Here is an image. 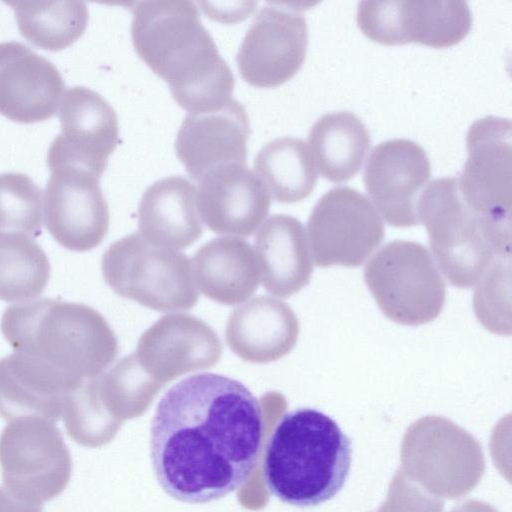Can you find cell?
Masks as SVG:
<instances>
[{"mask_svg": "<svg viewBox=\"0 0 512 512\" xmlns=\"http://www.w3.org/2000/svg\"><path fill=\"white\" fill-rule=\"evenodd\" d=\"M77 387L65 376L20 352L0 359V416H36L57 422Z\"/></svg>", "mask_w": 512, "mask_h": 512, "instance_id": "obj_20", "label": "cell"}, {"mask_svg": "<svg viewBox=\"0 0 512 512\" xmlns=\"http://www.w3.org/2000/svg\"><path fill=\"white\" fill-rule=\"evenodd\" d=\"M467 159L458 187L478 214L511 222V121L488 116L476 120L466 135Z\"/></svg>", "mask_w": 512, "mask_h": 512, "instance_id": "obj_13", "label": "cell"}, {"mask_svg": "<svg viewBox=\"0 0 512 512\" xmlns=\"http://www.w3.org/2000/svg\"><path fill=\"white\" fill-rule=\"evenodd\" d=\"M131 36L138 56L168 84L187 113L215 109L232 99L233 73L193 2L136 3Z\"/></svg>", "mask_w": 512, "mask_h": 512, "instance_id": "obj_2", "label": "cell"}, {"mask_svg": "<svg viewBox=\"0 0 512 512\" xmlns=\"http://www.w3.org/2000/svg\"><path fill=\"white\" fill-rule=\"evenodd\" d=\"M0 512H43V504L18 497L0 486Z\"/></svg>", "mask_w": 512, "mask_h": 512, "instance_id": "obj_32", "label": "cell"}, {"mask_svg": "<svg viewBox=\"0 0 512 512\" xmlns=\"http://www.w3.org/2000/svg\"><path fill=\"white\" fill-rule=\"evenodd\" d=\"M364 279L383 314L398 324L428 323L445 303L442 274L418 242L394 240L381 247L366 264Z\"/></svg>", "mask_w": 512, "mask_h": 512, "instance_id": "obj_7", "label": "cell"}, {"mask_svg": "<svg viewBox=\"0 0 512 512\" xmlns=\"http://www.w3.org/2000/svg\"><path fill=\"white\" fill-rule=\"evenodd\" d=\"M417 216L426 227L440 272L456 287H472L495 258L510 254L511 222L475 212L461 195L455 177L438 178L424 187Z\"/></svg>", "mask_w": 512, "mask_h": 512, "instance_id": "obj_5", "label": "cell"}, {"mask_svg": "<svg viewBox=\"0 0 512 512\" xmlns=\"http://www.w3.org/2000/svg\"><path fill=\"white\" fill-rule=\"evenodd\" d=\"M306 234L317 266L357 267L381 244L385 227L368 198L342 186L327 191L317 201Z\"/></svg>", "mask_w": 512, "mask_h": 512, "instance_id": "obj_9", "label": "cell"}, {"mask_svg": "<svg viewBox=\"0 0 512 512\" xmlns=\"http://www.w3.org/2000/svg\"><path fill=\"white\" fill-rule=\"evenodd\" d=\"M43 216L49 233L61 246L76 252L97 247L109 227V208L99 178L75 165L50 169Z\"/></svg>", "mask_w": 512, "mask_h": 512, "instance_id": "obj_11", "label": "cell"}, {"mask_svg": "<svg viewBox=\"0 0 512 512\" xmlns=\"http://www.w3.org/2000/svg\"><path fill=\"white\" fill-rule=\"evenodd\" d=\"M65 92L56 66L28 46L0 43V115L31 124L53 117Z\"/></svg>", "mask_w": 512, "mask_h": 512, "instance_id": "obj_18", "label": "cell"}, {"mask_svg": "<svg viewBox=\"0 0 512 512\" xmlns=\"http://www.w3.org/2000/svg\"><path fill=\"white\" fill-rule=\"evenodd\" d=\"M163 386L142 367L135 354L120 359L97 378L99 398L119 422L143 413Z\"/></svg>", "mask_w": 512, "mask_h": 512, "instance_id": "obj_29", "label": "cell"}, {"mask_svg": "<svg viewBox=\"0 0 512 512\" xmlns=\"http://www.w3.org/2000/svg\"><path fill=\"white\" fill-rule=\"evenodd\" d=\"M98 377L84 381L73 391L63 412L67 434L73 441L86 447L106 444L121 425L106 411L99 398Z\"/></svg>", "mask_w": 512, "mask_h": 512, "instance_id": "obj_30", "label": "cell"}, {"mask_svg": "<svg viewBox=\"0 0 512 512\" xmlns=\"http://www.w3.org/2000/svg\"><path fill=\"white\" fill-rule=\"evenodd\" d=\"M45 251L30 236L0 232V300L25 302L40 295L50 277Z\"/></svg>", "mask_w": 512, "mask_h": 512, "instance_id": "obj_28", "label": "cell"}, {"mask_svg": "<svg viewBox=\"0 0 512 512\" xmlns=\"http://www.w3.org/2000/svg\"><path fill=\"white\" fill-rule=\"evenodd\" d=\"M255 173L279 203L307 198L317 182L310 149L302 139L280 137L266 143L254 159Z\"/></svg>", "mask_w": 512, "mask_h": 512, "instance_id": "obj_26", "label": "cell"}, {"mask_svg": "<svg viewBox=\"0 0 512 512\" xmlns=\"http://www.w3.org/2000/svg\"><path fill=\"white\" fill-rule=\"evenodd\" d=\"M431 167L425 150L407 139L381 142L366 163L363 182L373 206L395 227L419 224L417 202Z\"/></svg>", "mask_w": 512, "mask_h": 512, "instance_id": "obj_15", "label": "cell"}, {"mask_svg": "<svg viewBox=\"0 0 512 512\" xmlns=\"http://www.w3.org/2000/svg\"><path fill=\"white\" fill-rule=\"evenodd\" d=\"M356 20L368 38L384 45L444 48L468 34L472 14L461 0L361 1Z\"/></svg>", "mask_w": 512, "mask_h": 512, "instance_id": "obj_10", "label": "cell"}, {"mask_svg": "<svg viewBox=\"0 0 512 512\" xmlns=\"http://www.w3.org/2000/svg\"><path fill=\"white\" fill-rule=\"evenodd\" d=\"M265 417L241 382L203 373L162 397L150 428V457L161 488L181 502L218 500L245 485L261 458Z\"/></svg>", "mask_w": 512, "mask_h": 512, "instance_id": "obj_1", "label": "cell"}, {"mask_svg": "<svg viewBox=\"0 0 512 512\" xmlns=\"http://www.w3.org/2000/svg\"><path fill=\"white\" fill-rule=\"evenodd\" d=\"M307 44V22L300 12L281 5H265L253 19L237 52L240 75L259 88L281 85L301 68Z\"/></svg>", "mask_w": 512, "mask_h": 512, "instance_id": "obj_12", "label": "cell"}, {"mask_svg": "<svg viewBox=\"0 0 512 512\" xmlns=\"http://www.w3.org/2000/svg\"><path fill=\"white\" fill-rule=\"evenodd\" d=\"M102 273L119 296L160 312L192 308L198 301L191 261L178 250L161 248L138 232L106 250Z\"/></svg>", "mask_w": 512, "mask_h": 512, "instance_id": "obj_6", "label": "cell"}, {"mask_svg": "<svg viewBox=\"0 0 512 512\" xmlns=\"http://www.w3.org/2000/svg\"><path fill=\"white\" fill-rule=\"evenodd\" d=\"M3 485L23 499L42 503L59 496L72 474V459L60 429L36 416L19 417L0 434Z\"/></svg>", "mask_w": 512, "mask_h": 512, "instance_id": "obj_8", "label": "cell"}, {"mask_svg": "<svg viewBox=\"0 0 512 512\" xmlns=\"http://www.w3.org/2000/svg\"><path fill=\"white\" fill-rule=\"evenodd\" d=\"M1 331L15 352L29 355L79 387L103 374L118 354L117 338L95 309L51 298L6 307Z\"/></svg>", "mask_w": 512, "mask_h": 512, "instance_id": "obj_3", "label": "cell"}, {"mask_svg": "<svg viewBox=\"0 0 512 512\" xmlns=\"http://www.w3.org/2000/svg\"><path fill=\"white\" fill-rule=\"evenodd\" d=\"M138 227L157 247L179 250L193 244L203 232L194 184L178 175L152 183L139 202Z\"/></svg>", "mask_w": 512, "mask_h": 512, "instance_id": "obj_22", "label": "cell"}, {"mask_svg": "<svg viewBox=\"0 0 512 512\" xmlns=\"http://www.w3.org/2000/svg\"><path fill=\"white\" fill-rule=\"evenodd\" d=\"M134 354L165 386L186 373L213 367L221 357L222 344L203 320L174 313L162 316L141 335Z\"/></svg>", "mask_w": 512, "mask_h": 512, "instance_id": "obj_17", "label": "cell"}, {"mask_svg": "<svg viewBox=\"0 0 512 512\" xmlns=\"http://www.w3.org/2000/svg\"><path fill=\"white\" fill-rule=\"evenodd\" d=\"M249 118L235 99L205 111L187 113L176 136L175 152L191 179L198 181L212 168L246 164Z\"/></svg>", "mask_w": 512, "mask_h": 512, "instance_id": "obj_19", "label": "cell"}, {"mask_svg": "<svg viewBox=\"0 0 512 512\" xmlns=\"http://www.w3.org/2000/svg\"><path fill=\"white\" fill-rule=\"evenodd\" d=\"M191 267L197 289L222 305L246 302L260 282L254 249L237 237L208 241L194 254Z\"/></svg>", "mask_w": 512, "mask_h": 512, "instance_id": "obj_24", "label": "cell"}, {"mask_svg": "<svg viewBox=\"0 0 512 512\" xmlns=\"http://www.w3.org/2000/svg\"><path fill=\"white\" fill-rule=\"evenodd\" d=\"M299 321L284 301L258 296L235 308L225 337L230 349L251 363H269L288 354L299 336Z\"/></svg>", "mask_w": 512, "mask_h": 512, "instance_id": "obj_21", "label": "cell"}, {"mask_svg": "<svg viewBox=\"0 0 512 512\" xmlns=\"http://www.w3.org/2000/svg\"><path fill=\"white\" fill-rule=\"evenodd\" d=\"M197 182L200 219L217 234L248 237L260 227L269 212L270 194L246 164L216 166Z\"/></svg>", "mask_w": 512, "mask_h": 512, "instance_id": "obj_16", "label": "cell"}, {"mask_svg": "<svg viewBox=\"0 0 512 512\" xmlns=\"http://www.w3.org/2000/svg\"><path fill=\"white\" fill-rule=\"evenodd\" d=\"M18 30L33 45L49 51L65 49L84 33L89 20L83 1H9Z\"/></svg>", "mask_w": 512, "mask_h": 512, "instance_id": "obj_27", "label": "cell"}, {"mask_svg": "<svg viewBox=\"0 0 512 512\" xmlns=\"http://www.w3.org/2000/svg\"><path fill=\"white\" fill-rule=\"evenodd\" d=\"M263 448L266 488L293 506H316L331 499L349 474V438L332 418L316 409L300 408L283 415Z\"/></svg>", "mask_w": 512, "mask_h": 512, "instance_id": "obj_4", "label": "cell"}, {"mask_svg": "<svg viewBox=\"0 0 512 512\" xmlns=\"http://www.w3.org/2000/svg\"><path fill=\"white\" fill-rule=\"evenodd\" d=\"M58 113L61 131L48 149L49 169L75 165L100 178L117 145L115 110L99 93L75 86L65 90Z\"/></svg>", "mask_w": 512, "mask_h": 512, "instance_id": "obj_14", "label": "cell"}, {"mask_svg": "<svg viewBox=\"0 0 512 512\" xmlns=\"http://www.w3.org/2000/svg\"><path fill=\"white\" fill-rule=\"evenodd\" d=\"M370 145L367 127L348 111L321 116L308 134L316 170L334 183L346 182L359 172Z\"/></svg>", "mask_w": 512, "mask_h": 512, "instance_id": "obj_25", "label": "cell"}, {"mask_svg": "<svg viewBox=\"0 0 512 512\" xmlns=\"http://www.w3.org/2000/svg\"><path fill=\"white\" fill-rule=\"evenodd\" d=\"M42 225L41 188L26 174L0 173V232L38 237Z\"/></svg>", "mask_w": 512, "mask_h": 512, "instance_id": "obj_31", "label": "cell"}, {"mask_svg": "<svg viewBox=\"0 0 512 512\" xmlns=\"http://www.w3.org/2000/svg\"><path fill=\"white\" fill-rule=\"evenodd\" d=\"M255 254L264 288L278 297H289L308 284L313 258L306 231L295 217L275 214L259 227Z\"/></svg>", "mask_w": 512, "mask_h": 512, "instance_id": "obj_23", "label": "cell"}]
</instances>
